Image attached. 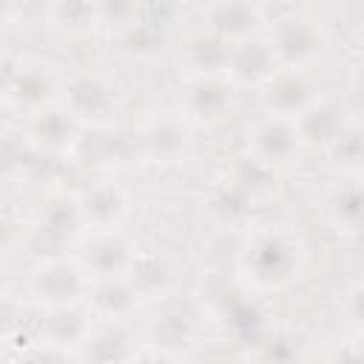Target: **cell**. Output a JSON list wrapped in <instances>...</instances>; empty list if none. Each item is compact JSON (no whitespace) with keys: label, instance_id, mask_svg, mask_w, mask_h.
Wrapping results in <instances>:
<instances>
[{"label":"cell","instance_id":"obj_26","mask_svg":"<svg viewBox=\"0 0 364 364\" xmlns=\"http://www.w3.org/2000/svg\"><path fill=\"white\" fill-rule=\"evenodd\" d=\"M136 14H139V0H97L100 26L128 31V28H134Z\"/></svg>","mask_w":364,"mask_h":364},{"label":"cell","instance_id":"obj_6","mask_svg":"<svg viewBox=\"0 0 364 364\" xmlns=\"http://www.w3.org/2000/svg\"><path fill=\"white\" fill-rule=\"evenodd\" d=\"M88 290V276L77 262L63 259H48L37 262L31 279H28V296L43 307H65V304H80Z\"/></svg>","mask_w":364,"mask_h":364},{"label":"cell","instance_id":"obj_1","mask_svg":"<svg viewBox=\"0 0 364 364\" xmlns=\"http://www.w3.org/2000/svg\"><path fill=\"white\" fill-rule=\"evenodd\" d=\"M307 264V245L287 225L250 228L239 250V273L253 290H282L293 284Z\"/></svg>","mask_w":364,"mask_h":364},{"label":"cell","instance_id":"obj_3","mask_svg":"<svg viewBox=\"0 0 364 364\" xmlns=\"http://www.w3.org/2000/svg\"><path fill=\"white\" fill-rule=\"evenodd\" d=\"M60 105L74 117L77 125L108 128L117 119V94L114 85L91 71L71 74L60 82Z\"/></svg>","mask_w":364,"mask_h":364},{"label":"cell","instance_id":"obj_29","mask_svg":"<svg viewBox=\"0 0 364 364\" xmlns=\"http://www.w3.org/2000/svg\"><path fill=\"white\" fill-rule=\"evenodd\" d=\"M6 282H9V273H6V264L0 262V296H3V290H6Z\"/></svg>","mask_w":364,"mask_h":364},{"label":"cell","instance_id":"obj_23","mask_svg":"<svg viewBox=\"0 0 364 364\" xmlns=\"http://www.w3.org/2000/svg\"><path fill=\"white\" fill-rule=\"evenodd\" d=\"M48 23L63 37H85L100 26L97 0H51Z\"/></svg>","mask_w":364,"mask_h":364},{"label":"cell","instance_id":"obj_11","mask_svg":"<svg viewBox=\"0 0 364 364\" xmlns=\"http://www.w3.org/2000/svg\"><path fill=\"white\" fill-rule=\"evenodd\" d=\"M276 68H279V63H276L273 48H270V43H267L264 34H256V37H247V40H239V43H230L225 77L236 88H262L273 77Z\"/></svg>","mask_w":364,"mask_h":364},{"label":"cell","instance_id":"obj_21","mask_svg":"<svg viewBox=\"0 0 364 364\" xmlns=\"http://www.w3.org/2000/svg\"><path fill=\"white\" fill-rule=\"evenodd\" d=\"M80 125L63 105H46L31 117V142L46 151H68L77 139Z\"/></svg>","mask_w":364,"mask_h":364},{"label":"cell","instance_id":"obj_12","mask_svg":"<svg viewBox=\"0 0 364 364\" xmlns=\"http://www.w3.org/2000/svg\"><path fill=\"white\" fill-rule=\"evenodd\" d=\"M205 28L228 43L264 34V11L256 0H210L205 6Z\"/></svg>","mask_w":364,"mask_h":364},{"label":"cell","instance_id":"obj_18","mask_svg":"<svg viewBox=\"0 0 364 364\" xmlns=\"http://www.w3.org/2000/svg\"><path fill=\"white\" fill-rule=\"evenodd\" d=\"M228 51H230V43L216 37L208 28L191 34L182 43V51H179V63L185 68V77H216V74H225Z\"/></svg>","mask_w":364,"mask_h":364},{"label":"cell","instance_id":"obj_10","mask_svg":"<svg viewBox=\"0 0 364 364\" xmlns=\"http://www.w3.org/2000/svg\"><path fill=\"white\" fill-rule=\"evenodd\" d=\"M262 100L267 114L296 119L318 100V88L310 80L307 68H276L273 77L262 85Z\"/></svg>","mask_w":364,"mask_h":364},{"label":"cell","instance_id":"obj_9","mask_svg":"<svg viewBox=\"0 0 364 364\" xmlns=\"http://www.w3.org/2000/svg\"><path fill=\"white\" fill-rule=\"evenodd\" d=\"M236 108V85L225 77H188L185 94H182V111L202 122V125H216L228 119Z\"/></svg>","mask_w":364,"mask_h":364},{"label":"cell","instance_id":"obj_13","mask_svg":"<svg viewBox=\"0 0 364 364\" xmlns=\"http://www.w3.org/2000/svg\"><path fill=\"white\" fill-rule=\"evenodd\" d=\"M60 82L63 80L54 74V68L48 63H37V60L20 63L14 71H9L6 97L17 108L40 111L60 97Z\"/></svg>","mask_w":364,"mask_h":364},{"label":"cell","instance_id":"obj_24","mask_svg":"<svg viewBox=\"0 0 364 364\" xmlns=\"http://www.w3.org/2000/svg\"><path fill=\"white\" fill-rule=\"evenodd\" d=\"M296 128H299V136H301V142H330L336 134H338V128L344 125V117H341V111L336 108V105H330L327 100H316L310 108H304L296 119Z\"/></svg>","mask_w":364,"mask_h":364},{"label":"cell","instance_id":"obj_8","mask_svg":"<svg viewBox=\"0 0 364 364\" xmlns=\"http://www.w3.org/2000/svg\"><path fill=\"white\" fill-rule=\"evenodd\" d=\"M131 256H134V247L117 228L91 230L85 239H80V247H77V264L88 279L125 276Z\"/></svg>","mask_w":364,"mask_h":364},{"label":"cell","instance_id":"obj_30","mask_svg":"<svg viewBox=\"0 0 364 364\" xmlns=\"http://www.w3.org/2000/svg\"><path fill=\"white\" fill-rule=\"evenodd\" d=\"M6 85H9V74H6L3 65H0V94H6Z\"/></svg>","mask_w":364,"mask_h":364},{"label":"cell","instance_id":"obj_25","mask_svg":"<svg viewBox=\"0 0 364 364\" xmlns=\"http://www.w3.org/2000/svg\"><path fill=\"white\" fill-rule=\"evenodd\" d=\"M327 148L336 156V162L341 165V171H358V162H361V128H358V122L344 119V125L327 142Z\"/></svg>","mask_w":364,"mask_h":364},{"label":"cell","instance_id":"obj_2","mask_svg":"<svg viewBox=\"0 0 364 364\" xmlns=\"http://www.w3.org/2000/svg\"><path fill=\"white\" fill-rule=\"evenodd\" d=\"M82 216L77 196L57 193L43 202L40 213L28 225V233L23 236L28 253L34 262H48V259H63L71 242L80 236Z\"/></svg>","mask_w":364,"mask_h":364},{"label":"cell","instance_id":"obj_17","mask_svg":"<svg viewBox=\"0 0 364 364\" xmlns=\"http://www.w3.org/2000/svg\"><path fill=\"white\" fill-rule=\"evenodd\" d=\"M77 355L88 361H119V358H134V338L119 318H102V324L88 327L85 338L77 344Z\"/></svg>","mask_w":364,"mask_h":364},{"label":"cell","instance_id":"obj_4","mask_svg":"<svg viewBox=\"0 0 364 364\" xmlns=\"http://www.w3.org/2000/svg\"><path fill=\"white\" fill-rule=\"evenodd\" d=\"M267 43L273 48V57L279 63V68H307L310 63H316L327 46L324 28L318 26V20L307 17V14H284L279 17L270 28H267Z\"/></svg>","mask_w":364,"mask_h":364},{"label":"cell","instance_id":"obj_27","mask_svg":"<svg viewBox=\"0 0 364 364\" xmlns=\"http://www.w3.org/2000/svg\"><path fill=\"white\" fill-rule=\"evenodd\" d=\"M14 242V225L0 213V253Z\"/></svg>","mask_w":364,"mask_h":364},{"label":"cell","instance_id":"obj_5","mask_svg":"<svg viewBox=\"0 0 364 364\" xmlns=\"http://www.w3.org/2000/svg\"><path fill=\"white\" fill-rule=\"evenodd\" d=\"M196 313L188 301H173L162 296V304L151 313L145 324V344L156 350V355H185L196 341Z\"/></svg>","mask_w":364,"mask_h":364},{"label":"cell","instance_id":"obj_22","mask_svg":"<svg viewBox=\"0 0 364 364\" xmlns=\"http://www.w3.org/2000/svg\"><path fill=\"white\" fill-rule=\"evenodd\" d=\"M91 313L80 310V304H65V307H48L43 316V338L54 347H74L85 338L91 327Z\"/></svg>","mask_w":364,"mask_h":364},{"label":"cell","instance_id":"obj_19","mask_svg":"<svg viewBox=\"0 0 364 364\" xmlns=\"http://www.w3.org/2000/svg\"><path fill=\"white\" fill-rule=\"evenodd\" d=\"M125 279L139 299H162L171 290L173 267L159 250H134L125 267Z\"/></svg>","mask_w":364,"mask_h":364},{"label":"cell","instance_id":"obj_16","mask_svg":"<svg viewBox=\"0 0 364 364\" xmlns=\"http://www.w3.org/2000/svg\"><path fill=\"white\" fill-rule=\"evenodd\" d=\"M324 216L341 233L361 230V176H358V171H341V176L327 188Z\"/></svg>","mask_w":364,"mask_h":364},{"label":"cell","instance_id":"obj_7","mask_svg":"<svg viewBox=\"0 0 364 364\" xmlns=\"http://www.w3.org/2000/svg\"><path fill=\"white\" fill-rule=\"evenodd\" d=\"M301 145L304 142L299 136L296 122L287 117H276V114H267L264 119H259L247 134V156L262 162L270 171L293 162Z\"/></svg>","mask_w":364,"mask_h":364},{"label":"cell","instance_id":"obj_28","mask_svg":"<svg viewBox=\"0 0 364 364\" xmlns=\"http://www.w3.org/2000/svg\"><path fill=\"white\" fill-rule=\"evenodd\" d=\"M14 9H17V0H0V26L11 20Z\"/></svg>","mask_w":364,"mask_h":364},{"label":"cell","instance_id":"obj_15","mask_svg":"<svg viewBox=\"0 0 364 364\" xmlns=\"http://www.w3.org/2000/svg\"><path fill=\"white\" fill-rule=\"evenodd\" d=\"M142 154L154 162H179L191 145L185 119L173 114H156L148 119V125L139 134Z\"/></svg>","mask_w":364,"mask_h":364},{"label":"cell","instance_id":"obj_20","mask_svg":"<svg viewBox=\"0 0 364 364\" xmlns=\"http://www.w3.org/2000/svg\"><path fill=\"white\" fill-rule=\"evenodd\" d=\"M88 313L100 318H119L125 321L134 310L139 296L128 284L125 276H111V279H88Z\"/></svg>","mask_w":364,"mask_h":364},{"label":"cell","instance_id":"obj_14","mask_svg":"<svg viewBox=\"0 0 364 364\" xmlns=\"http://www.w3.org/2000/svg\"><path fill=\"white\" fill-rule=\"evenodd\" d=\"M77 205H80L82 225L88 230L117 228L125 219V213H128V196H125V191L114 179H100V182L88 185L77 196Z\"/></svg>","mask_w":364,"mask_h":364}]
</instances>
